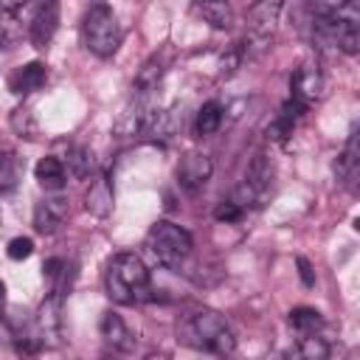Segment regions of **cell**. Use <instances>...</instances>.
Masks as SVG:
<instances>
[{"mask_svg": "<svg viewBox=\"0 0 360 360\" xmlns=\"http://www.w3.org/2000/svg\"><path fill=\"white\" fill-rule=\"evenodd\" d=\"M59 28V3H39L28 22V39L34 48H48Z\"/></svg>", "mask_w": 360, "mask_h": 360, "instance_id": "cell-8", "label": "cell"}, {"mask_svg": "<svg viewBox=\"0 0 360 360\" xmlns=\"http://www.w3.org/2000/svg\"><path fill=\"white\" fill-rule=\"evenodd\" d=\"M146 248L158 264H163L166 270H180L183 262L191 256L194 239L186 228H180L169 219H158L146 233Z\"/></svg>", "mask_w": 360, "mask_h": 360, "instance_id": "cell-3", "label": "cell"}, {"mask_svg": "<svg viewBox=\"0 0 360 360\" xmlns=\"http://www.w3.org/2000/svg\"><path fill=\"white\" fill-rule=\"evenodd\" d=\"M290 326L301 335H315L321 326H323V315L315 309V307H292L290 315H287Z\"/></svg>", "mask_w": 360, "mask_h": 360, "instance_id": "cell-22", "label": "cell"}, {"mask_svg": "<svg viewBox=\"0 0 360 360\" xmlns=\"http://www.w3.org/2000/svg\"><path fill=\"white\" fill-rule=\"evenodd\" d=\"M82 37L90 53H96L98 59H110L121 45V25L112 6L93 3L82 20Z\"/></svg>", "mask_w": 360, "mask_h": 360, "instance_id": "cell-4", "label": "cell"}, {"mask_svg": "<svg viewBox=\"0 0 360 360\" xmlns=\"http://www.w3.org/2000/svg\"><path fill=\"white\" fill-rule=\"evenodd\" d=\"M177 340L194 352H205L214 357H231L236 349L233 329L214 309H194L177 323Z\"/></svg>", "mask_w": 360, "mask_h": 360, "instance_id": "cell-1", "label": "cell"}, {"mask_svg": "<svg viewBox=\"0 0 360 360\" xmlns=\"http://www.w3.org/2000/svg\"><path fill=\"white\" fill-rule=\"evenodd\" d=\"M20 158L14 152H0V194L6 191H14L17 183H20Z\"/></svg>", "mask_w": 360, "mask_h": 360, "instance_id": "cell-23", "label": "cell"}, {"mask_svg": "<svg viewBox=\"0 0 360 360\" xmlns=\"http://www.w3.org/2000/svg\"><path fill=\"white\" fill-rule=\"evenodd\" d=\"M273 186H276V169H273V160L267 155H256L242 177V183L236 186L233 191V202L248 211V208H262L270 197H273Z\"/></svg>", "mask_w": 360, "mask_h": 360, "instance_id": "cell-5", "label": "cell"}, {"mask_svg": "<svg viewBox=\"0 0 360 360\" xmlns=\"http://www.w3.org/2000/svg\"><path fill=\"white\" fill-rule=\"evenodd\" d=\"M48 82V68L42 62H28L22 68H17L11 76H8V90L14 96H28L34 90H39L42 84Z\"/></svg>", "mask_w": 360, "mask_h": 360, "instance_id": "cell-17", "label": "cell"}, {"mask_svg": "<svg viewBox=\"0 0 360 360\" xmlns=\"http://www.w3.org/2000/svg\"><path fill=\"white\" fill-rule=\"evenodd\" d=\"M292 129H295V124L292 121H287V118H273L270 124H267V138L270 141H287L290 135H292Z\"/></svg>", "mask_w": 360, "mask_h": 360, "instance_id": "cell-28", "label": "cell"}, {"mask_svg": "<svg viewBox=\"0 0 360 360\" xmlns=\"http://www.w3.org/2000/svg\"><path fill=\"white\" fill-rule=\"evenodd\" d=\"M222 118H225V107L219 101H205L200 110H197V121H194V132L200 138H208L214 135L219 127H222Z\"/></svg>", "mask_w": 360, "mask_h": 360, "instance_id": "cell-21", "label": "cell"}, {"mask_svg": "<svg viewBox=\"0 0 360 360\" xmlns=\"http://www.w3.org/2000/svg\"><path fill=\"white\" fill-rule=\"evenodd\" d=\"M169 62H172V48L155 51V53L141 65V70H138V76H135V82H132V90H135L138 96H149L152 90H158V84H160V79H163Z\"/></svg>", "mask_w": 360, "mask_h": 360, "instance_id": "cell-12", "label": "cell"}, {"mask_svg": "<svg viewBox=\"0 0 360 360\" xmlns=\"http://www.w3.org/2000/svg\"><path fill=\"white\" fill-rule=\"evenodd\" d=\"M281 3L278 0H264V3H256L248 8V31H245V45H239L242 51V59L245 56H259L262 51H267L270 39H273V31H276V22H278V14H281Z\"/></svg>", "mask_w": 360, "mask_h": 360, "instance_id": "cell-6", "label": "cell"}, {"mask_svg": "<svg viewBox=\"0 0 360 360\" xmlns=\"http://www.w3.org/2000/svg\"><path fill=\"white\" fill-rule=\"evenodd\" d=\"M3 292H6V284L0 281V301H3Z\"/></svg>", "mask_w": 360, "mask_h": 360, "instance_id": "cell-31", "label": "cell"}, {"mask_svg": "<svg viewBox=\"0 0 360 360\" xmlns=\"http://www.w3.org/2000/svg\"><path fill=\"white\" fill-rule=\"evenodd\" d=\"M98 332H101L104 343H107L112 352L129 354V352L138 346L135 332H132V329L124 323V318H121L118 312H112V309H107V312L101 315V321H98Z\"/></svg>", "mask_w": 360, "mask_h": 360, "instance_id": "cell-9", "label": "cell"}, {"mask_svg": "<svg viewBox=\"0 0 360 360\" xmlns=\"http://www.w3.org/2000/svg\"><path fill=\"white\" fill-rule=\"evenodd\" d=\"M62 166L73 180H87L93 174V169H96V158H93V152L87 146H70L65 160H62Z\"/></svg>", "mask_w": 360, "mask_h": 360, "instance_id": "cell-20", "label": "cell"}, {"mask_svg": "<svg viewBox=\"0 0 360 360\" xmlns=\"http://www.w3.org/2000/svg\"><path fill=\"white\" fill-rule=\"evenodd\" d=\"M194 11L200 17H205L214 28H231V22H233V11L228 3H197Z\"/></svg>", "mask_w": 360, "mask_h": 360, "instance_id": "cell-24", "label": "cell"}, {"mask_svg": "<svg viewBox=\"0 0 360 360\" xmlns=\"http://www.w3.org/2000/svg\"><path fill=\"white\" fill-rule=\"evenodd\" d=\"M34 177H37V183H39L45 191H62V188H65V180H68V172H65V166H62L59 158L48 155V158H42V160L34 166Z\"/></svg>", "mask_w": 360, "mask_h": 360, "instance_id": "cell-19", "label": "cell"}, {"mask_svg": "<svg viewBox=\"0 0 360 360\" xmlns=\"http://www.w3.org/2000/svg\"><path fill=\"white\" fill-rule=\"evenodd\" d=\"M214 166H211V158L202 155V152H188L180 158L177 163V183L186 188V191H197L208 183Z\"/></svg>", "mask_w": 360, "mask_h": 360, "instance_id": "cell-10", "label": "cell"}, {"mask_svg": "<svg viewBox=\"0 0 360 360\" xmlns=\"http://www.w3.org/2000/svg\"><path fill=\"white\" fill-rule=\"evenodd\" d=\"M107 295L115 304H143L152 301V278H149V267L143 264V259L138 253H115L107 264Z\"/></svg>", "mask_w": 360, "mask_h": 360, "instance_id": "cell-2", "label": "cell"}, {"mask_svg": "<svg viewBox=\"0 0 360 360\" xmlns=\"http://www.w3.org/2000/svg\"><path fill=\"white\" fill-rule=\"evenodd\" d=\"M332 354V346L326 338L321 335H304L301 340H295L290 349H287V360H329Z\"/></svg>", "mask_w": 360, "mask_h": 360, "instance_id": "cell-18", "label": "cell"}, {"mask_svg": "<svg viewBox=\"0 0 360 360\" xmlns=\"http://www.w3.org/2000/svg\"><path fill=\"white\" fill-rule=\"evenodd\" d=\"M143 360H172V357H169L166 352H149V354H146Z\"/></svg>", "mask_w": 360, "mask_h": 360, "instance_id": "cell-30", "label": "cell"}, {"mask_svg": "<svg viewBox=\"0 0 360 360\" xmlns=\"http://www.w3.org/2000/svg\"><path fill=\"white\" fill-rule=\"evenodd\" d=\"M335 174H338V180H340L349 191L357 188V180H360V146H357V129L349 135L343 152L338 155V160H335Z\"/></svg>", "mask_w": 360, "mask_h": 360, "instance_id": "cell-16", "label": "cell"}, {"mask_svg": "<svg viewBox=\"0 0 360 360\" xmlns=\"http://www.w3.org/2000/svg\"><path fill=\"white\" fill-rule=\"evenodd\" d=\"M22 0H0V51H8L22 37Z\"/></svg>", "mask_w": 360, "mask_h": 360, "instance_id": "cell-14", "label": "cell"}, {"mask_svg": "<svg viewBox=\"0 0 360 360\" xmlns=\"http://www.w3.org/2000/svg\"><path fill=\"white\" fill-rule=\"evenodd\" d=\"M68 217V200L62 194L53 197H42L34 208V231L42 236H51Z\"/></svg>", "mask_w": 360, "mask_h": 360, "instance_id": "cell-13", "label": "cell"}, {"mask_svg": "<svg viewBox=\"0 0 360 360\" xmlns=\"http://www.w3.org/2000/svg\"><path fill=\"white\" fill-rule=\"evenodd\" d=\"M290 90H292V98H298L301 104L309 107L312 101L323 98V93H326V79H323V73H321L318 68L304 65V68H298V70L292 73Z\"/></svg>", "mask_w": 360, "mask_h": 360, "instance_id": "cell-11", "label": "cell"}, {"mask_svg": "<svg viewBox=\"0 0 360 360\" xmlns=\"http://www.w3.org/2000/svg\"><path fill=\"white\" fill-rule=\"evenodd\" d=\"M6 253H8V259L22 262V259H28V256L34 253V242H31L28 236H17V239H11V242H8Z\"/></svg>", "mask_w": 360, "mask_h": 360, "instance_id": "cell-27", "label": "cell"}, {"mask_svg": "<svg viewBox=\"0 0 360 360\" xmlns=\"http://www.w3.org/2000/svg\"><path fill=\"white\" fill-rule=\"evenodd\" d=\"M112 205H115L112 180H110V172H101V174L90 183V188H87V194H84V208H87V214L104 219V217H110Z\"/></svg>", "mask_w": 360, "mask_h": 360, "instance_id": "cell-15", "label": "cell"}, {"mask_svg": "<svg viewBox=\"0 0 360 360\" xmlns=\"http://www.w3.org/2000/svg\"><path fill=\"white\" fill-rule=\"evenodd\" d=\"M62 309H65V295L62 292H48L45 295V301L39 304V309H37V340H39V346H48V349H53V346H59L62 343V338H65V315H62Z\"/></svg>", "mask_w": 360, "mask_h": 360, "instance_id": "cell-7", "label": "cell"}, {"mask_svg": "<svg viewBox=\"0 0 360 360\" xmlns=\"http://www.w3.org/2000/svg\"><path fill=\"white\" fill-rule=\"evenodd\" d=\"M11 127H14V132H17L20 138H25V141H34V138L39 135V127H37V121H34V115H31L28 107H17V110L11 112Z\"/></svg>", "mask_w": 360, "mask_h": 360, "instance_id": "cell-25", "label": "cell"}, {"mask_svg": "<svg viewBox=\"0 0 360 360\" xmlns=\"http://www.w3.org/2000/svg\"><path fill=\"white\" fill-rule=\"evenodd\" d=\"M295 264H298V276H301L304 287H312V284H315V273H312V264H309L304 256H298V259H295Z\"/></svg>", "mask_w": 360, "mask_h": 360, "instance_id": "cell-29", "label": "cell"}, {"mask_svg": "<svg viewBox=\"0 0 360 360\" xmlns=\"http://www.w3.org/2000/svg\"><path fill=\"white\" fill-rule=\"evenodd\" d=\"M245 217V211L228 197V200H222L217 208H214V219H219V222H239Z\"/></svg>", "mask_w": 360, "mask_h": 360, "instance_id": "cell-26", "label": "cell"}]
</instances>
